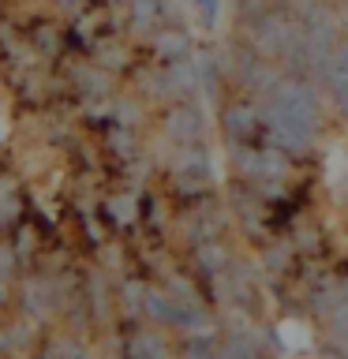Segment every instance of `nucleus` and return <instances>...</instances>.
<instances>
[{"label": "nucleus", "instance_id": "1", "mask_svg": "<svg viewBox=\"0 0 348 359\" xmlns=\"http://www.w3.org/2000/svg\"><path fill=\"white\" fill-rule=\"evenodd\" d=\"M262 120L274 142L292 157H303L314 146V135H319V94H314L311 75L292 72L285 79H277L274 90H269L266 105H262Z\"/></svg>", "mask_w": 348, "mask_h": 359}, {"label": "nucleus", "instance_id": "2", "mask_svg": "<svg viewBox=\"0 0 348 359\" xmlns=\"http://www.w3.org/2000/svg\"><path fill=\"white\" fill-rule=\"evenodd\" d=\"M326 86H330V97L341 116H348V34L337 41L333 49V60L326 67Z\"/></svg>", "mask_w": 348, "mask_h": 359}, {"label": "nucleus", "instance_id": "3", "mask_svg": "<svg viewBox=\"0 0 348 359\" xmlns=\"http://www.w3.org/2000/svg\"><path fill=\"white\" fill-rule=\"evenodd\" d=\"M236 165H240V172H247V180H277L285 172L277 150H236Z\"/></svg>", "mask_w": 348, "mask_h": 359}, {"label": "nucleus", "instance_id": "4", "mask_svg": "<svg viewBox=\"0 0 348 359\" xmlns=\"http://www.w3.org/2000/svg\"><path fill=\"white\" fill-rule=\"evenodd\" d=\"M255 120H258V109H251L247 101H232V105H225V112H221V128H225V135H229L232 142L251 139Z\"/></svg>", "mask_w": 348, "mask_h": 359}, {"label": "nucleus", "instance_id": "5", "mask_svg": "<svg viewBox=\"0 0 348 359\" xmlns=\"http://www.w3.org/2000/svg\"><path fill=\"white\" fill-rule=\"evenodd\" d=\"M165 128L180 142H195L199 135H202V112L195 105H180V109H173V116H168Z\"/></svg>", "mask_w": 348, "mask_h": 359}, {"label": "nucleus", "instance_id": "6", "mask_svg": "<svg viewBox=\"0 0 348 359\" xmlns=\"http://www.w3.org/2000/svg\"><path fill=\"white\" fill-rule=\"evenodd\" d=\"M213 359H262V348H258L247 333H229L218 348H213Z\"/></svg>", "mask_w": 348, "mask_h": 359}, {"label": "nucleus", "instance_id": "7", "mask_svg": "<svg viewBox=\"0 0 348 359\" xmlns=\"http://www.w3.org/2000/svg\"><path fill=\"white\" fill-rule=\"evenodd\" d=\"M326 333H330L333 344L348 348V280H344L341 296H337V303H333V311L326 314Z\"/></svg>", "mask_w": 348, "mask_h": 359}, {"label": "nucleus", "instance_id": "8", "mask_svg": "<svg viewBox=\"0 0 348 359\" xmlns=\"http://www.w3.org/2000/svg\"><path fill=\"white\" fill-rule=\"evenodd\" d=\"M131 355L135 359H173L165 337L154 333V330H139V333L131 337Z\"/></svg>", "mask_w": 348, "mask_h": 359}, {"label": "nucleus", "instance_id": "9", "mask_svg": "<svg viewBox=\"0 0 348 359\" xmlns=\"http://www.w3.org/2000/svg\"><path fill=\"white\" fill-rule=\"evenodd\" d=\"M157 49H161L168 60H184L187 49H191V41H187L184 30H165L161 38H157Z\"/></svg>", "mask_w": 348, "mask_h": 359}, {"label": "nucleus", "instance_id": "10", "mask_svg": "<svg viewBox=\"0 0 348 359\" xmlns=\"http://www.w3.org/2000/svg\"><path fill=\"white\" fill-rule=\"evenodd\" d=\"M131 15L139 27H150V22L157 19V0H131Z\"/></svg>", "mask_w": 348, "mask_h": 359}, {"label": "nucleus", "instance_id": "11", "mask_svg": "<svg viewBox=\"0 0 348 359\" xmlns=\"http://www.w3.org/2000/svg\"><path fill=\"white\" fill-rule=\"evenodd\" d=\"M184 359H213V344L202 341V337H195V341L184 348Z\"/></svg>", "mask_w": 348, "mask_h": 359}, {"label": "nucleus", "instance_id": "12", "mask_svg": "<svg viewBox=\"0 0 348 359\" xmlns=\"http://www.w3.org/2000/svg\"><path fill=\"white\" fill-rule=\"evenodd\" d=\"M191 4H195V8L202 11V19H206V22L218 19V0H191Z\"/></svg>", "mask_w": 348, "mask_h": 359}]
</instances>
